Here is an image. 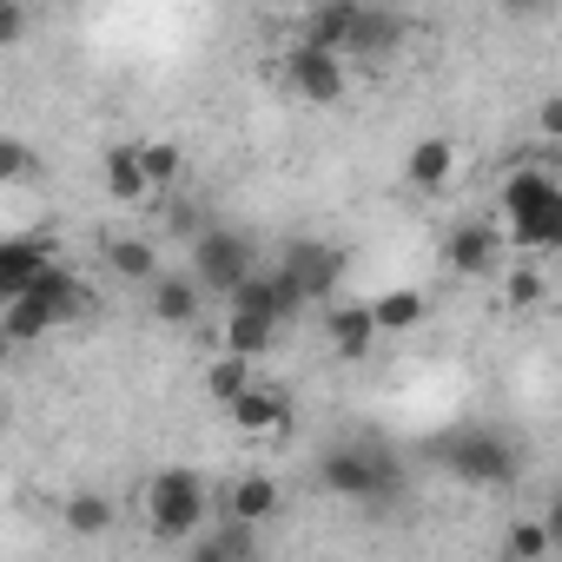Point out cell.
I'll return each instance as SVG.
<instances>
[{
  "instance_id": "6da1fadb",
  "label": "cell",
  "mask_w": 562,
  "mask_h": 562,
  "mask_svg": "<svg viewBox=\"0 0 562 562\" xmlns=\"http://www.w3.org/2000/svg\"><path fill=\"white\" fill-rule=\"evenodd\" d=\"M503 212H509V245H522V251L562 245V186L542 166H516L503 179Z\"/></svg>"
},
{
  "instance_id": "7a4b0ae2",
  "label": "cell",
  "mask_w": 562,
  "mask_h": 562,
  "mask_svg": "<svg viewBox=\"0 0 562 562\" xmlns=\"http://www.w3.org/2000/svg\"><path fill=\"white\" fill-rule=\"evenodd\" d=\"M318 483H325L331 496H351V503H397V496H404L397 457L378 450V443H351V437L318 457Z\"/></svg>"
},
{
  "instance_id": "3957f363",
  "label": "cell",
  "mask_w": 562,
  "mask_h": 562,
  "mask_svg": "<svg viewBox=\"0 0 562 562\" xmlns=\"http://www.w3.org/2000/svg\"><path fill=\"white\" fill-rule=\"evenodd\" d=\"M430 457H437L457 483H470V490H503V483H516V470H522V457H516L496 430H457V437H437Z\"/></svg>"
},
{
  "instance_id": "277c9868",
  "label": "cell",
  "mask_w": 562,
  "mask_h": 562,
  "mask_svg": "<svg viewBox=\"0 0 562 562\" xmlns=\"http://www.w3.org/2000/svg\"><path fill=\"white\" fill-rule=\"evenodd\" d=\"M146 522H153L159 542H192L205 529V476L186 470V463L159 470L153 490H146Z\"/></svg>"
},
{
  "instance_id": "5b68a950",
  "label": "cell",
  "mask_w": 562,
  "mask_h": 562,
  "mask_svg": "<svg viewBox=\"0 0 562 562\" xmlns=\"http://www.w3.org/2000/svg\"><path fill=\"white\" fill-rule=\"evenodd\" d=\"M251 271H258V245H251L245 232H232V225H205V232L192 238V271H186V278H192L199 292H225V299H232Z\"/></svg>"
},
{
  "instance_id": "8992f818",
  "label": "cell",
  "mask_w": 562,
  "mask_h": 562,
  "mask_svg": "<svg viewBox=\"0 0 562 562\" xmlns=\"http://www.w3.org/2000/svg\"><path fill=\"white\" fill-rule=\"evenodd\" d=\"M299 312H305V292H299L278 265H271V271H251L245 285L232 292V318H258V325H271V331L285 325V318H299Z\"/></svg>"
},
{
  "instance_id": "52a82bcc",
  "label": "cell",
  "mask_w": 562,
  "mask_h": 562,
  "mask_svg": "<svg viewBox=\"0 0 562 562\" xmlns=\"http://www.w3.org/2000/svg\"><path fill=\"white\" fill-rule=\"evenodd\" d=\"M345 245H325V238H299L292 251H285V265H278V271H285L292 278V285L305 292V305L312 299H331L338 292V278H345Z\"/></svg>"
},
{
  "instance_id": "ba28073f",
  "label": "cell",
  "mask_w": 562,
  "mask_h": 562,
  "mask_svg": "<svg viewBox=\"0 0 562 562\" xmlns=\"http://www.w3.org/2000/svg\"><path fill=\"white\" fill-rule=\"evenodd\" d=\"M285 80H292V93H299V100L331 106V100L345 93V60H338V54H325V47H312V41H299V47L285 54Z\"/></svg>"
},
{
  "instance_id": "9c48e42d",
  "label": "cell",
  "mask_w": 562,
  "mask_h": 562,
  "mask_svg": "<svg viewBox=\"0 0 562 562\" xmlns=\"http://www.w3.org/2000/svg\"><path fill=\"white\" fill-rule=\"evenodd\" d=\"M54 265V251L41 238H0V305H14L21 292H34V278Z\"/></svg>"
},
{
  "instance_id": "30bf717a",
  "label": "cell",
  "mask_w": 562,
  "mask_h": 562,
  "mask_svg": "<svg viewBox=\"0 0 562 562\" xmlns=\"http://www.w3.org/2000/svg\"><path fill=\"white\" fill-rule=\"evenodd\" d=\"M496 251H503V238H496V225H457L450 238H443V265L450 271H463V278H483V271H496Z\"/></svg>"
},
{
  "instance_id": "8fae6325",
  "label": "cell",
  "mask_w": 562,
  "mask_h": 562,
  "mask_svg": "<svg viewBox=\"0 0 562 562\" xmlns=\"http://www.w3.org/2000/svg\"><path fill=\"white\" fill-rule=\"evenodd\" d=\"M34 299L54 312V325H80V318L93 312V292L80 285V278H74L67 265H47V271L34 278Z\"/></svg>"
},
{
  "instance_id": "7c38bea8",
  "label": "cell",
  "mask_w": 562,
  "mask_h": 562,
  "mask_svg": "<svg viewBox=\"0 0 562 562\" xmlns=\"http://www.w3.org/2000/svg\"><path fill=\"white\" fill-rule=\"evenodd\" d=\"M258 555V536L245 522H225V529H199L186 542V562H251Z\"/></svg>"
},
{
  "instance_id": "4fadbf2b",
  "label": "cell",
  "mask_w": 562,
  "mask_h": 562,
  "mask_svg": "<svg viewBox=\"0 0 562 562\" xmlns=\"http://www.w3.org/2000/svg\"><path fill=\"white\" fill-rule=\"evenodd\" d=\"M358 0H331V8H312L305 14V41L312 47H325V54H345L351 47V27H358Z\"/></svg>"
},
{
  "instance_id": "5bb4252c",
  "label": "cell",
  "mask_w": 562,
  "mask_h": 562,
  "mask_svg": "<svg viewBox=\"0 0 562 562\" xmlns=\"http://www.w3.org/2000/svg\"><path fill=\"white\" fill-rule=\"evenodd\" d=\"M199 285H192V278L179 271V278H153V318L159 325H172V331H186L192 318H199Z\"/></svg>"
},
{
  "instance_id": "9a60e30c",
  "label": "cell",
  "mask_w": 562,
  "mask_h": 562,
  "mask_svg": "<svg viewBox=\"0 0 562 562\" xmlns=\"http://www.w3.org/2000/svg\"><path fill=\"white\" fill-rule=\"evenodd\" d=\"M325 331H331V351H338V358H371V345H378L371 305H338V312L325 318Z\"/></svg>"
},
{
  "instance_id": "2e32d148",
  "label": "cell",
  "mask_w": 562,
  "mask_h": 562,
  "mask_svg": "<svg viewBox=\"0 0 562 562\" xmlns=\"http://www.w3.org/2000/svg\"><path fill=\"white\" fill-rule=\"evenodd\" d=\"M404 172H411V186H424V192L450 186V172H457V139H417L411 159H404Z\"/></svg>"
},
{
  "instance_id": "e0dca14e",
  "label": "cell",
  "mask_w": 562,
  "mask_h": 562,
  "mask_svg": "<svg viewBox=\"0 0 562 562\" xmlns=\"http://www.w3.org/2000/svg\"><path fill=\"white\" fill-rule=\"evenodd\" d=\"M225 509H232V522L258 529V522H271V516H278V483H271V476H238V483H232V496H225Z\"/></svg>"
},
{
  "instance_id": "ac0fdd59",
  "label": "cell",
  "mask_w": 562,
  "mask_h": 562,
  "mask_svg": "<svg viewBox=\"0 0 562 562\" xmlns=\"http://www.w3.org/2000/svg\"><path fill=\"white\" fill-rule=\"evenodd\" d=\"M225 411H232V424H238V430H278V424L292 417L285 391H265V384H251V391H245V397H232Z\"/></svg>"
},
{
  "instance_id": "d6986e66",
  "label": "cell",
  "mask_w": 562,
  "mask_h": 562,
  "mask_svg": "<svg viewBox=\"0 0 562 562\" xmlns=\"http://www.w3.org/2000/svg\"><path fill=\"white\" fill-rule=\"evenodd\" d=\"M404 34H411L404 14H378V8H364L358 27H351V47H345V54H391V47H404Z\"/></svg>"
},
{
  "instance_id": "ffe728a7",
  "label": "cell",
  "mask_w": 562,
  "mask_h": 562,
  "mask_svg": "<svg viewBox=\"0 0 562 562\" xmlns=\"http://www.w3.org/2000/svg\"><path fill=\"white\" fill-rule=\"evenodd\" d=\"M106 192L120 199V205H139L153 186H146V166H139V146H113L106 153Z\"/></svg>"
},
{
  "instance_id": "44dd1931",
  "label": "cell",
  "mask_w": 562,
  "mask_h": 562,
  "mask_svg": "<svg viewBox=\"0 0 562 562\" xmlns=\"http://www.w3.org/2000/svg\"><path fill=\"white\" fill-rule=\"evenodd\" d=\"M54 331V312L34 299V292H21L14 305H8V318H0V338L8 345H34V338H47Z\"/></svg>"
},
{
  "instance_id": "7402d4cb",
  "label": "cell",
  "mask_w": 562,
  "mask_h": 562,
  "mask_svg": "<svg viewBox=\"0 0 562 562\" xmlns=\"http://www.w3.org/2000/svg\"><path fill=\"white\" fill-rule=\"evenodd\" d=\"M371 325H378V331H411V325H424V292H411V285L384 292V299L371 305Z\"/></svg>"
},
{
  "instance_id": "603a6c76",
  "label": "cell",
  "mask_w": 562,
  "mask_h": 562,
  "mask_svg": "<svg viewBox=\"0 0 562 562\" xmlns=\"http://www.w3.org/2000/svg\"><path fill=\"white\" fill-rule=\"evenodd\" d=\"M113 496H100V490H80V496H67V529L74 536H106L113 529Z\"/></svg>"
},
{
  "instance_id": "cb8c5ba5",
  "label": "cell",
  "mask_w": 562,
  "mask_h": 562,
  "mask_svg": "<svg viewBox=\"0 0 562 562\" xmlns=\"http://www.w3.org/2000/svg\"><path fill=\"white\" fill-rule=\"evenodd\" d=\"M106 265H113L120 278H159V251H153L146 238H113V245H106Z\"/></svg>"
},
{
  "instance_id": "d4e9b609",
  "label": "cell",
  "mask_w": 562,
  "mask_h": 562,
  "mask_svg": "<svg viewBox=\"0 0 562 562\" xmlns=\"http://www.w3.org/2000/svg\"><path fill=\"white\" fill-rule=\"evenodd\" d=\"M271 338H278V331L258 325V318H225V358H245V364H251V358L271 351Z\"/></svg>"
},
{
  "instance_id": "484cf974",
  "label": "cell",
  "mask_w": 562,
  "mask_h": 562,
  "mask_svg": "<svg viewBox=\"0 0 562 562\" xmlns=\"http://www.w3.org/2000/svg\"><path fill=\"white\" fill-rule=\"evenodd\" d=\"M549 542H555V522H549V516H522V522H509V555H516V562H542Z\"/></svg>"
},
{
  "instance_id": "4316f807",
  "label": "cell",
  "mask_w": 562,
  "mask_h": 562,
  "mask_svg": "<svg viewBox=\"0 0 562 562\" xmlns=\"http://www.w3.org/2000/svg\"><path fill=\"white\" fill-rule=\"evenodd\" d=\"M139 166H146V186H166V179H179L186 153H179L172 139H146V146H139Z\"/></svg>"
},
{
  "instance_id": "83f0119b",
  "label": "cell",
  "mask_w": 562,
  "mask_h": 562,
  "mask_svg": "<svg viewBox=\"0 0 562 562\" xmlns=\"http://www.w3.org/2000/svg\"><path fill=\"white\" fill-rule=\"evenodd\" d=\"M205 384H212V397H218V404H232V397H245L258 378H251V364H245V358H218Z\"/></svg>"
},
{
  "instance_id": "f1b7e54d",
  "label": "cell",
  "mask_w": 562,
  "mask_h": 562,
  "mask_svg": "<svg viewBox=\"0 0 562 562\" xmlns=\"http://www.w3.org/2000/svg\"><path fill=\"white\" fill-rule=\"evenodd\" d=\"M27 172H34V146L14 139V133H0V186H14V179H27Z\"/></svg>"
},
{
  "instance_id": "f546056e",
  "label": "cell",
  "mask_w": 562,
  "mask_h": 562,
  "mask_svg": "<svg viewBox=\"0 0 562 562\" xmlns=\"http://www.w3.org/2000/svg\"><path fill=\"white\" fill-rule=\"evenodd\" d=\"M27 8H21V0H0V47H21L27 41Z\"/></svg>"
},
{
  "instance_id": "4dcf8cb0",
  "label": "cell",
  "mask_w": 562,
  "mask_h": 562,
  "mask_svg": "<svg viewBox=\"0 0 562 562\" xmlns=\"http://www.w3.org/2000/svg\"><path fill=\"white\" fill-rule=\"evenodd\" d=\"M542 133H562V100H542Z\"/></svg>"
},
{
  "instance_id": "1f68e13d",
  "label": "cell",
  "mask_w": 562,
  "mask_h": 562,
  "mask_svg": "<svg viewBox=\"0 0 562 562\" xmlns=\"http://www.w3.org/2000/svg\"><path fill=\"white\" fill-rule=\"evenodd\" d=\"M0 358H8V338H0Z\"/></svg>"
}]
</instances>
